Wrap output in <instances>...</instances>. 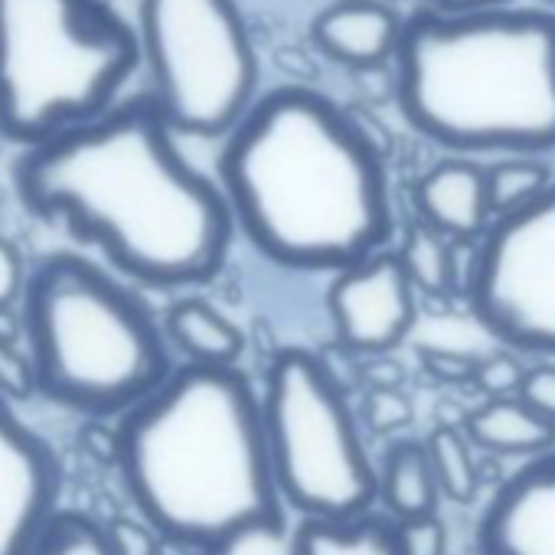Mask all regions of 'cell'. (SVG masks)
Listing matches in <instances>:
<instances>
[{"instance_id": "obj_1", "label": "cell", "mask_w": 555, "mask_h": 555, "mask_svg": "<svg viewBox=\"0 0 555 555\" xmlns=\"http://www.w3.org/2000/svg\"><path fill=\"white\" fill-rule=\"evenodd\" d=\"M14 186L34 216L99 245L151 288L209 282L235 238L219 183L183 157L147 95L24 147Z\"/></svg>"}, {"instance_id": "obj_2", "label": "cell", "mask_w": 555, "mask_h": 555, "mask_svg": "<svg viewBox=\"0 0 555 555\" xmlns=\"http://www.w3.org/2000/svg\"><path fill=\"white\" fill-rule=\"evenodd\" d=\"M219 190L235 229L285 268L344 271L392 235L383 151L318 89L282 86L251 102L225 134Z\"/></svg>"}, {"instance_id": "obj_3", "label": "cell", "mask_w": 555, "mask_h": 555, "mask_svg": "<svg viewBox=\"0 0 555 555\" xmlns=\"http://www.w3.org/2000/svg\"><path fill=\"white\" fill-rule=\"evenodd\" d=\"M115 464L138 516L193 555L292 529L268 464L258 389L238 366L170 370L118 415Z\"/></svg>"}, {"instance_id": "obj_4", "label": "cell", "mask_w": 555, "mask_h": 555, "mask_svg": "<svg viewBox=\"0 0 555 555\" xmlns=\"http://www.w3.org/2000/svg\"><path fill=\"white\" fill-rule=\"evenodd\" d=\"M405 121L457 154L555 151V14L418 11L396 47Z\"/></svg>"}, {"instance_id": "obj_5", "label": "cell", "mask_w": 555, "mask_h": 555, "mask_svg": "<svg viewBox=\"0 0 555 555\" xmlns=\"http://www.w3.org/2000/svg\"><path fill=\"white\" fill-rule=\"evenodd\" d=\"M21 327L37 392L86 415H125L173 370L151 308L76 251H53L27 274Z\"/></svg>"}, {"instance_id": "obj_6", "label": "cell", "mask_w": 555, "mask_h": 555, "mask_svg": "<svg viewBox=\"0 0 555 555\" xmlns=\"http://www.w3.org/2000/svg\"><path fill=\"white\" fill-rule=\"evenodd\" d=\"M138 60L105 0H0V134L34 147L99 118Z\"/></svg>"}, {"instance_id": "obj_7", "label": "cell", "mask_w": 555, "mask_h": 555, "mask_svg": "<svg viewBox=\"0 0 555 555\" xmlns=\"http://www.w3.org/2000/svg\"><path fill=\"white\" fill-rule=\"evenodd\" d=\"M271 477L301 519H350L376 503L357 412L334 370L305 347L282 350L258 392Z\"/></svg>"}, {"instance_id": "obj_8", "label": "cell", "mask_w": 555, "mask_h": 555, "mask_svg": "<svg viewBox=\"0 0 555 555\" xmlns=\"http://www.w3.org/2000/svg\"><path fill=\"white\" fill-rule=\"evenodd\" d=\"M138 50L173 134H229L255 102L258 60L235 0H141Z\"/></svg>"}, {"instance_id": "obj_9", "label": "cell", "mask_w": 555, "mask_h": 555, "mask_svg": "<svg viewBox=\"0 0 555 555\" xmlns=\"http://www.w3.org/2000/svg\"><path fill=\"white\" fill-rule=\"evenodd\" d=\"M477 324L500 344L555 360V183L490 219L464 288Z\"/></svg>"}, {"instance_id": "obj_10", "label": "cell", "mask_w": 555, "mask_h": 555, "mask_svg": "<svg viewBox=\"0 0 555 555\" xmlns=\"http://www.w3.org/2000/svg\"><path fill=\"white\" fill-rule=\"evenodd\" d=\"M327 311L340 347L363 357H386L415 327L418 301L396 251L383 248L337 271Z\"/></svg>"}, {"instance_id": "obj_11", "label": "cell", "mask_w": 555, "mask_h": 555, "mask_svg": "<svg viewBox=\"0 0 555 555\" xmlns=\"http://www.w3.org/2000/svg\"><path fill=\"white\" fill-rule=\"evenodd\" d=\"M63 467L53 448L0 399V555H30L60 509Z\"/></svg>"}, {"instance_id": "obj_12", "label": "cell", "mask_w": 555, "mask_h": 555, "mask_svg": "<svg viewBox=\"0 0 555 555\" xmlns=\"http://www.w3.org/2000/svg\"><path fill=\"white\" fill-rule=\"evenodd\" d=\"M480 555H555V451L513 470L477 519Z\"/></svg>"}, {"instance_id": "obj_13", "label": "cell", "mask_w": 555, "mask_h": 555, "mask_svg": "<svg viewBox=\"0 0 555 555\" xmlns=\"http://www.w3.org/2000/svg\"><path fill=\"white\" fill-rule=\"evenodd\" d=\"M418 222L451 242H477L490 225L487 173L474 160L448 157L415 183Z\"/></svg>"}, {"instance_id": "obj_14", "label": "cell", "mask_w": 555, "mask_h": 555, "mask_svg": "<svg viewBox=\"0 0 555 555\" xmlns=\"http://www.w3.org/2000/svg\"><path fill=\"white\" fill-rule=\"evenodd\" d=\"M402 21L379 0H337L314 27V43L340 66L376 69L396 56Z\"/></svg>"}, {"instance_id": "obj_15", "label": "cell", "mask_w": 555, "mask_h": 555, "mask_svg": "<svg viewBox=\"0 0 555 555\" xmlns=\"http://www.w3.org/2000/svg\"><path fill=\"white\" fill-rule=\"evenodd\" d=\"M461 425L464 438L487 457H539L555 451V422L532 412L519 396L487 399Z\"/></svg>"}, {"instance_id": "obj_16", "label": "cell", "mask_w": 555, "mask_h": 555, "mask_svg": "<svg viewBox=\"0 0 555 555\" xmlns=\"http://www.w3.org/2000/svg\"><path fill=\"white\" fill-rule=\"evenodd\" d=\"M167 344H173L190 366L232 370L245 357V334L219 308L203 298H180L160 321Z\"/></svg>"}, {"instance_id": "obj_17", "label": "cell", "mask_w": 555, "mask_h": 555, "mask_svg": "<svg viewBox=\"0 0 555 555\" xmlns=\"http://www.w3.org/2000/svg\"><path fill=\"white\" fill-rule=\"evenodd\" d=\"M376 500L389 509L392 522L438 513V483L422 441L399 438L386 448L376 470Z\"/></svg>"}, {"instance_id": "obj_18", "label": "cell", "mask_w": 555, "mask_h": 555, "mask_svg": "<svg viewBox=\"0 0 555 555\" xmlns=\"http://www.w3.org/2000/svg\"><path fill=\"white\" fill-rule=\"evenodd\" d=\"M288 555H399L396 526L373 509L350 519H301L288 529Z\"/></svg>"}, {"instance_id": "obj_19", "label": "cell", "mask_w": 555, "mask_h": 555, "mask_svg": "<svg viewBox=\"0 0 555 555\" xmlns=\"http://www.w3.org/2000/svg\"><path fill=\"white\" fill-rule=\"evenodd\" d=\"M409 285L415 295L428 298H448L457 295V271H454V242L435 232L425 222H415L405 229V238L396 251Z\"/></svg>"}, {"instance_id": "obj_20", "label": "cell", "mask_w": 555, "mask_h": 555, "mask_svg": "<svg viewBox=\"0 0 555 555\" xmlns=\"http://www.w3.org/2000/svg\"><path fill=\"white\" fill-rule=\"evenodd\" d=\"M438 493L448 496L451 503H474L480 493V470H477V454L464 431L457 425H435L428 438L422 441Z\"/></svg>"}, {"instance_id": "obj_21", "label": "cell", "mask_w": 555, "mask_h": 555, "mask_svg": "<svg viewBox=\"0 0 555 555\" xmlns=\"http://www.w3.org/2000/svg\"><path fill=\"white\" fill-rule=\"evenodd\" d=\"M483 173H487L490 219L506 216L513 209H522L539 193H545V186L552 183L548 167L532 160V157H506V160H496L493 167H487Z\"/></svg>"}, {"instance_id": "obj_22", "label": "cell", "mask_w": 555, "mask_h": 555, "mask_svg": "<svg viewBox=\"0 0 555 555\" xmlns=\"http://www.w3.org/2000/svg\"><path fill=\"white\" fill-rule=\"evenodd\" d=\"M30 555H112V545L105 522L79 509H56L37 535Z\"/></svg>"}, {"instance_id": "obj_23", "label": "cell", "mask_w": 555, "mask_h": 555, "mask_svg": "<svg viewBox=\"0 0 555 555\" xmlns=\"http://www.w3.org/2000/svg\"><path fill=\"white\" fill-rule=\"evenodd\" d=\"M415 418V405L402 389H366L360 418L373 435H396L409 428Z\"/></svg>"}, {"instance_id": "obj_24", "label": "cell", "mask_w": 555, "mask_h": 555, "mask_svg": "<svg viewBox=\"0 0 555 555\" xmlns=\"http://www.w3.org/2000/svg\"><path fill=\"white\" fill-rule=\"evenodd\" d=\"M526 366L513 357V353H490V357H477L474 366V386L487 396V399H506L519 392Z\"/></svg>"}, {"instance_id": "obj_25", "label": "cell", "mask_w": 555, "mask_h": 555, "mask_svg": "<svg viewBox=\"0 0 555 555\" xmlns=\"http://www.w3.org/2000/svg\"><path fill=\"white\" fill-rule=\"evenodd\" d=\"M34 396H37V373L24 344L0 340V399H8L14 405Z\"/></svg>"}, {"instance_id": "obj_26", "label": "cell", "mask_w": 555, "mask_h": 555, "mask_svg": "<svg viewBox=\"0 0 555 555\" xmlns=\"http://www.w3.org/2000/svg\"><path fill=\"white\" fill-rule=\"evenodd\" d=\"M392 526H396L399 555H444L448 552V529L438 519V513L399 519Z\"/></svg>"}, {"instance_id": "obj_27", "label": "cell", "mask_w": 555, "mask_h": 555, "mask_svg": "<svg viewBox=\"0 0 555 555\" xmlns=\"http://www.w3.org/2000/svg\"><path fill=\"white\" fill-rule=\"evenodd\" d=\"M112 555H160V535L138 516H118L105 522Z\"/></svg>"}, {"instance_id": "obj_28", "label": "cell", "mask_w": 555, "mask_h": 555, "mask_svg": "<svg viewBox=\"0 0 555 555\" xmlns=\"http://www.w3.org/2000/svg\"><path fill=\"white\" fill-rule=\"evenodd\" d=\"M516 396H519L532 412H539L542 418L555 422V363L526 366Z\"/></svg>"}, {"instance_id": "obj_29", "label": "cell", "mask_w": 555, "mask_h": 555, "mask_svg": "<svg viewBox=\"0 0 555 555\" xmlns=\"http://www.w3.org/2000/svg\"><path fill=\"white\" fill-rule=\"evenodd\" d=\"M418 357H422V370L444 386H461L474 379L477 357H467L457 350H435V347H425Z\"/></svg>"}, {"instance_id": "obj_30", "label": "cell", "mask_w": 555, "mask_h": 555, "mask_svg": "<svg viewBox=\"0 0 555 555\" xmlns=\"http://www.w3.org/2000/svg\"><path fill=\"white\" fill-rule=\"evenodd\" d=\"M24 285L27 261L8 235H0V308H17L24 298Z\"/></svg>"}, {"instance_id": "obj_31", "label": "cell", "mask_w": 555, "mask_h": 555, "mask_svg": "<svg viewBox=\"0 0 555 555\" xmlns=\"http://www.w3.org/2000/svg\"><path fill=\"white\" fill-rule=\"evenodd\" d=\"M370 360H373V363L366 366V383H370V389H402L405 373H402L399 363H392V360H386V357H370Z\"/></svg>"}, {"instance_id": "obj_32", "label": "cell", "mask_w": 555, "mask_h": 555, "mask_svg": "<svg viewBox=\"0 0 555 555\" xmlns=\"http://www.w3.org/2000/svg\"><path fill=\"white\" fill-rule=\"evenodd\" d=\"M509 0H428L431 11L441 14H464V11H487V8H506Z\"/></svg>"}, {"instance_id": "obj_33", "label": "cell", "mask_w": 555, "mask_h": 555, "mask_svg": "<svg viewBox=\"0 0 555 555\" xmlns=\"http://www.w3.org/2000/svg\"><path fill=\"white\" fill-rule=\"evenodd\" d=\"M0 340H8V344H24L21 314H17L14 308H0Z\"/></svg>"}]
</instances>
